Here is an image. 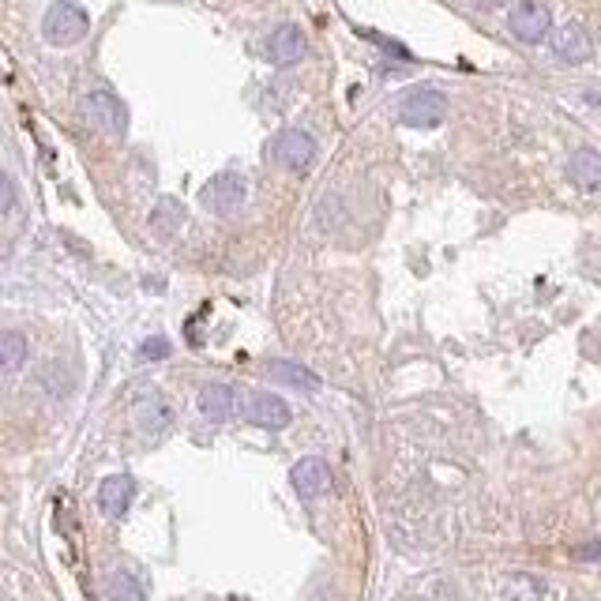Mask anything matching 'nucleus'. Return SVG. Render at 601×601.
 I'll return each mask as SVG.
<instances>
[{
    "instance_id": "nucleus-15",
    "label": "nucleus",
    "mask_w": 601,
    "mask_h": 601,
    "mask_svg": "<svg viewBox=\"0 0 601 601\" xmlns=\"http://www.w3.org/2000/svg\"><path fill=\"white\" fill-rule=\"evenodd\" d=\"M136 421L143 432H162V429H170L173 410L162 402V395H151V399H143L136 406Z\"/></svg>"
},
{
    "instance_id": "nucleus-13",
    "label": "nucleus",
    "mask_w": 601,
    "mask_h": 601,
    "mask_svg": "<svg viewBox=\"0 0 601 601\" xmlns=\"http://www.w3.org/2000/svg\"><path fill=\"white\" fill-rule=\"evenodd\" d=\"M267 376H271L275 384L297 387V391H320V376L309 372L305 365H297V361H271Z\"/></svg>"
},
{
    "instance_id": "nucleus-2",
    "label": "nucleus",
    "mask_w": 601,
    "mask_h": 601,
    "mask_svg": "<svg viewBox=\"0 0 601 601\" xmlns=\"http://www.w3.org/2000/svg\"><path fill=\"white\" fill-rule=\"evenodd\" d=\"M447 117V98L436 87H417L399 102V121L406 128H436Z\"/></svg>"
},
{
    "instance_id": "nucleus-4",
    "label": "nucleus",
    "mask_w": 601,
    "mask_h": 601,
    "mask_svg": "<svg viewBox=\"0 0 601 601\" xmlns=\"http://www.w3.org/2000/svg\"><path fill=\"white\" fill-rule=\"evenodd\" d=\"M83 117L98 128V132H106V136H124L128 132V109L117 94L109 91H91L83 98Z\"/></svg>"
},
{
    "instance_id": "nucleus-5",
    "label": "nucleus",
    "mask_w": 601,
    "mask_h": 601,
    "mask_svg": "<svg viewBox=\"0 0 601 601\" xmlns=\"http://www.w3.org/2000/svg\"><path fill=\"white\" fill-rule=\"evenodd\" d=\"M271 155H275V162L282 170L305 173L312 170V162H316V143H312L309 132L286 128V132H278V139L271 143Z\"/></svg>"
},
{
    "instance_id": "nucleus-7",
    "label": "nucleus",
    "mask_w": 601,
    "mask_h": 601,
    "mask_svg": "<svg viewBox=\"0 0 601 601\" xmlns=\"http://www.w3.org/2000/svg\"><path fill=\"white\" fill-rule=\"evenodd\" d=\"M245 417L260 429H286L290 425V406L271 395V391H256L252 399L245 402Z\"/></svg>"
},
{
    "instance_id": "nucleus-17",
    "label": "nucleus",
    "mask_w": 601,
    "mask_h": 601,
    "mask_svg": "<svg viewBox=\"0 0 601 601\" xmlns=\"http://www.w3.org/2000/svg\"><path fill=\"white\" fill-rule=\"evenodd\" d=\"M151 226H155L162 237H170L185 226V207L177 200H158V207L151 211Z\"/></svg>"
},
{
    "instance_id": "nucleus-11",
    "label": "nucleus",
    "mask_w": 601,
    "mask_h": 601,
    "mask_svg": "<svg viewBox=\"0 0 601 601\" xmlns=\"http://www.w3.org/2000/svg\"><path fill=\"white\" fill-rule=\"evenodd\" d=\"M290 481H293V489H297V496L312 500V496H320L327 485H331V470H327L324 459H301V463L290 470Z\"/></svg>"
},
{
    "instance_id": "nucleus-21",
    "label": "nucleus",
    "mask_w": 601,
    "mask_h": 601,
    "mask_svg": "<svg viewBox=\"0 0 601 601\" xmlns=\"http://www.w3.org/2000/svg\"><path fill=\"white\" fill-rule=\"evenodd\" d=\"M579 560H598V545H594V541L583 545V549H579Z\"/></svg>"
},
{
    "instance_id": "nucleus-12",
    "label": "nucleus",
    "mask_w": 601,
    "mask_h": 601,
    "mask_svg": "<svg viewBox=\"0 0 601 601\" xmlns=\"http://www.w3.org/2000/svg\"><path fill=\"white\" fill-rule=\"evenodd\" d=\"M568 177L575 188H583V192H598L601 185V155L594 147H583V151H575L568 162Z\"/></svg>"
},
{
    "instance_id": "nucleus-6",
    "label": "nucleus",
    "mask_w": 601,
    "mask_h": 601,
    "mask_svg": "<svg viewBox=\"0 0 601 601\" xmlns=\"http://www.w3.org/2000/svg\"><path fill=\"white\" fill-rule=\"evenodd\" d=\"M511 34L526 42V46H538L549 38V27H553V16H549V8L541 4V0H519L515 8H511V19H508Z\"/></svg>"
},
{
    "instance_id": "nucleus-8",
    "label": "nucleus",
    "mask_w": 601,
    "mask_h": 601,
    "mask_svg": "<svg viewBox=\"0 0 601 601\" xmlns=\"http://www.w3.org/2000/svg\"><path fill=\"white\" fill-rule=\"evenodd\" d=\"M305 57V34L293 23H282L278 31H271L267 38V61L271 64H297Z\"/></svg>"
},
{
    "instance_id": "nucleus-14",
    "label": "nucleus",
    "mask_w": 601,
    "mask_h": 601,
    "mask_svg": "<svg viewBox=\"0 0 601 601\" xmlns=\"http://www.w3.org/2000/svg\"><path fill=\"white\" fill-rule=\"evenodd\" d=\"M233 406H237V395H233V387L207 384L200 391V410H203V417H211V421H226V417L233 414Z\"/></svg>"
},
{
    "instance_id": "nucleus-18",
    "label": "nucleus",
    "mask_w": 601,
    "mask_h": 601,
    "mask_svg": "<svg viewBox=\"0 0 601 601\" xmlns=\"http://www.w3.org/2000/svg\"><path fill=\"white\" fill-rule=\"evenodd\" d=\"M109 601H147V594H143V586L136 583V575L113 571V575H109Z\"/></svg>"
},
{
    "instance_id": "nucleus-10",
    "label": "nucleus",
    "mask_w": 601,
    "mask_h": 601,
    "mask_svg": "<svg viewBox=\"0 0 601 601\" xmlns=\"http://www.w3.org/2000/svg\"><path fill=\"white\" fill-rule=\"evenodd\" d=\"M132 496H136V481L128 478V474H113L98 489V508L106 511L109 519H121L124 511L132 508Z\"/></svg>"
},
{
    "instance_id": "nucleus-16",
    "label": "nucleus",
    "mask_w": 601,
    "mask_h": 601,
    "mask_svg": "<svg viewBox=\"0 0 601 601\" xmlns=\"http://www.w3.org/2000/svg\"><path fill=\"white\" fill-rule=\"evenodd\" d=\"M27 361V339L19 331H0V372H19Z\"/></svg>"
},
{
    "instance_id": "nucleus-19",
    "label": "nucleus",
    "mask_w": 601,
    "mask_h": 601,
    "mask_svg": "<svg viewBox=\"0 0 601 601\" xmlns=\"http://www.w3.org/2000/svg\"><path fill=\"white\" fill-rule=\"evenodd\" d=\"M139 357H143V361H151V357H170V342L166 339H151V342H143V346H139Z\"/></svg>"
},
{
    "instance_id": "nucleus-3",
    "label": "nucleus",
    "mask_w": 601,
    "mask_h": 601,
    "mask_svg": "<svg viewBox=\"0 0 601 601\" xmlns=\"http://www.w3.org/2000/svg\"><path fill=\"white\" fill-rule=\"evenodd\" d=\"M245 196H248V188H245V177H241V173H215V177L207 181V188L200 192L203 207L218 218L237 215V211L245 207Z\"/></svg>"
},
{
    "instance_id": "nucleus-9",
    "label": "nucleus",
    "mask_w": 601,
    "mask_h": 601,
    "mask_svg": "<svg viewBox=\"0 0 601 601\" xmlns=\"http://www.w3.org/2000/svg\"><path fill=\"white\" fill-rule=\"evenodd\" d=\"M553 53L564 64H583L590 61L594 46H590V34H586L579 23H564V27L553 34Z\"/></svg>"
},
{
    "instance_id": "nucleus-22",
    "label": "nucleus",
    "mask_w": 601,
    "mask_h": 601,
    "mask_svg": "<svg viewBox=\"0 0 601 601\" xmlns=\"http://www.w3.org/2000/svg\"><path fill=\"white\" fill-rule=\"evenodd\" d=\"M470 4H474V8H485V12H489V8H500L504 0H470Z\"/></svg>"
},
{
    "instance_id": "nucleus-20",
    "label": "nucleus",
    "mask_w": 601,
    "mask_h": 601,
    "mask_svg": "<svg viewBox=\"0 0 601 601\" xmlns=\"http://www.w3.org/2000/svg\"><path fill=\"white\" fill-rule=\"evenodd\" d=\"M12 203H16V185H12L8 173H0V215L12 211Z\"/></svg>"
},
{
    "instance_id": "nucleus-1",
    "label": "nucleus",
    "mask_w": 601,
    "mask_h": 601,
    "mask_svg": "<svg viewBox=\"0 0 601 601\" xmlns=\"http://www.w3.org/2000/svg\"><path fill=\"white\" fill-rule=\"evenodd\" d=\"M87 31H91V19H87V12H83L79 4H72V0H57L46 12V19H42V34H46L49 46H61V49L76 46V42L87 38Z\"/></svg>"
}]
</instances>
